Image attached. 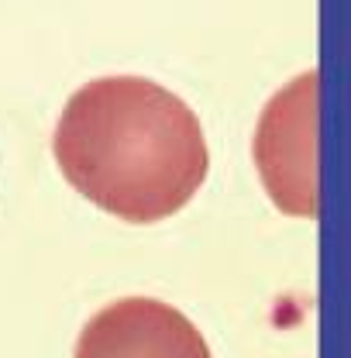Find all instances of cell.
Returning a JSON list of instances; mask_svg holds the SVG:
<instances>
[{
	"label": "cell",
	"mask_w": 351,
	"mask_h": 358,
	"mask_svg": "<svg viewBox=\"0 0 351 358\" xmlns=\"http://www.w3.org/2000/svg\"><path fill=\"white\" fill-rule=\"evenodd\" d=\"M52 152L87 200L131 224L182 210L210 166L200 117L145 76L83 83L62 107Z\"/></svg>",
	"instance_id": "obj_1"
},
{
	"label": "cell",
	"mask_w": 351,
	"mask_h": 358,
	"mask_svg": "<svg viewBox=\"0 0 351 358\" xmlns=\"http://www.w3.org/2000/svg\"><path fill=\"white\" fill-rule=\"evenodd\" d=\"M255 166L282 214H317V69L289 80L255 128Z\"/></svg>",
	"instance_id": "obj_2"
},
{
	"label": "cell",
	"mask_w": 351,
	"mask_h": 358,
	"mask_svg": "<svg viewBox=\"0 0 351 358\" xmlns=\"http://www.w3.org/2000/svg\"><path fill=\"white\" fill-rule=\"evenodd\" d=\"M76 358H214L182 310L152 296H124L89 317Z\"/></svg>",
	"instance_id": "obj_3"
}]
</instances>
